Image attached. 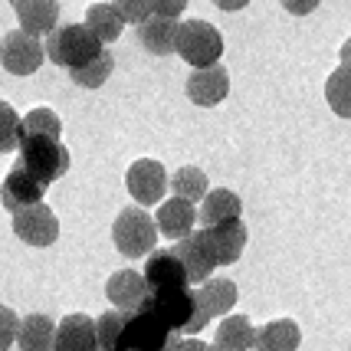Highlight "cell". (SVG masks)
<instances>
[{
    "instance_id": "38",
    "label": "cell",
    "mask_w": 351,
    "mask_h": 351,
    "mask_svg": "<svg viewBox=\"0 0 351 351\" xmlns=\"http://www.w3.org/2000/svg\"><path fill=\"white\" fill-rule=\"evenodd\" d=\"M165 351H178V345H174V338L168 341V348H165Z\"/></svg>"
},
{
    "instance_id": "2",
    "label": "cell",
    "mask_w": 351,
    "mask_h": 351,
    "mask_svg": "<svg viewBox=\"0 0 351 351\" xmlns=\"http://www.w3.org/2000/svg\"><path fill=\"white\" fill-rule=\"evenodd\" d=\"M43 53L49 56V62H56L62 69H76L95 60L102 53V43L86 30V23H62L46 33Z\"/></svg>"
},
{
    "instance_id": "18",
    "label": "cell",
    "mask_w": 351,
    "mask_h": 351,
    "mask_svg": "<svg viewBox=\"0 0 351 351\" xmlns=\"http://www.w3.org/2000/svg\"><path fill=\"white\" fill-rule=\"evenodd\" d=\"M178 16H145L141 23H138V40H141V46L148 49V53H154V56H168V53H174V40H178Z\"/></svg>"
},
{
    "instance_id": "36",
    "label": "cell",
    "mask_w": 351,
    "mask_h": 351,
    "mask_svg": "<svg viewBox=\"0 0 351 351\" xmlns=\"http://www.w3.org/2000/svg\"><path fill=\"white\" fill-rule=\"evenodd\" d=\"M214 3L220 7V10H243L250 0H214Z\"/></svg>"
},
{
    "instance_id": "26",
    "label": "cell",
    "mask_w": 351,
    "mask_h": 351,
    "mask_svg": "<svg viewBox=\"0 0 351 351\" xmlns=\"http://www.w3.org/2000/svg\"><path fill=\"white\" fill-rule=\"evenodd\" d=\"M325 99L338 119H351V66L338 62V69L325 82Z\"/></svg>"
},
{
    "instance_id": "25",
    "label": "cell",
    "mask_w": 351,
    "mask_h": 351,
    "mask_svg": "<svg viewBox=\"0 0 351 351\" xmlns=\"http://www.w3.org/2000/svg\"><path fill=\"white\" fill-rule=\"evenodd\" d=\"M253 338H256V328L250 325L246 315H227L220 322L214 335V348H223V351H250L253 348Z\"/></svg>"
},
{
    "instance_id": "27",
    "label": "cell",
    "mask_w": 351,
    "mask_h": 351,
    "mask_svg": "<svg viewBox=\"0 0 351 351\" xmlns=\"http://www.w3.org/2000/svg\"><path fill=\"white\" fill-rule=\"evenodd\" d=\"M112 69H115V60H112V53L102 46V53H99L95 60H89L86 66L69 69V79H73L76 86H82V89H102L106 79L112 76Z\"/></svg>"
},
{
    "instance_id": "16",
    "label": "cell",
    "mask_w": 351,
    "mask_h": 351,
    "mask_svg": "<svg viewBox=\"0 0 351 351\" xmlns=\"http://www.w3.org/2000/svg\"><path fill=\"white\" fill-rule=\"evenodd\" d=\"M106 295L119 312H135V308H141L145 295H148L145 276L135 273V269H119V273H112L106 282Z\"/></svg>"
},
{
    "instance_id": "20",
    "label": "cell",
    "mask_w": 351,
    "mask_h": 351,
    "mask_svg": "<svg viewBox=\"0 0 351 351\" xmlns=\"http://www.w3.org/2000/svg\"><path fill=\"white\" fill-rule=\"evenodd\" d=\"M20 30L30 36H46L53 27H60V3L56 0H27L16 7Z\"/></svg>"
},
{
    "instance_id": "5",
    "label": "cell",
    "mask_w": 351,
    "mask_h": 351,
    "mask_svg": "<svg viewBox=\"0 0 351 351\" xmlns=\"http://www.w3.org/2000/svg\"><path fill=\"white\" fill-rule=\"evenodd\" d=\"M112 240H115V250L128 256V260H141L154 250V240H158V227L148 210L141 207H125L122 214L115 217L112 223Z\"/></svg>"
},
{
    "instance_id": "34",
    "label": "cell",
    "mask_w": 351,
    "mask_h": 351,
    "mask_svg": "<svg viewBox=\"0 0 351 351\" xmlns=\"http://www.w3.org/2000/svg\"><path fill=\"white\" fill-rule=\"evenodd\" d=\"M148 3H152V14L158 16H181L191 0H148Z\"/></svg>"
},
{
    "instance_id": "3",
    "label": "cell",
    "mask_w": 351,
    "mask_h": 351,
    "mask_svg": "<svg viewBox=\"0 0 351 351\" xmlns=\"http://www.w3.org/2000/svg\"><path fill=\"white\" fill-rule=\"evenodd\" d=\"M16 152H20L16 165H23L46 187L53 181H60L62 174L69 171V152H66V145H62L60 138H46V135L20 138Z\"/></svg>"
},
{
    "instance_id": "21",
    "label": "cell",
    "mask_w": 351,
    "mask_h": 351,
    "mask_svg": "<svg viewBox=\"0 0 351 351\" xmlns=\"http://www.w3.org/2000/svg\"><path fill=\"white\" fill-rule=\"evenodd\" d=\"M302 341V328L292 319H276L269 325H263L256 338H253V348L256 351H299Z\"/></svg>"
},
{
    "instance_id": "11",
    "label": "cell",
    "mask_w": 351,
    "mask_h": 351,
    "mask_svg": "<svg viewBox=\"0 0 351 351\" xmlns=\"http://www.w3.org/2000/svg\"><path fill=\"white\" fill-rule=\"evenodd\" d=\"M43 194H46V184L36 181L23 165H14V168L7 171L3 184H0V204H3L10 214L23 210V207H30V204H40Z\"/></svg>"
},
{
    "instance_id": "12",
    "label": "cell",
    "mask_w": 351,
    "mask_h": 351,
    "mask_svg": "<svg viewBox=\"0 0 351 351\" xmlns=\"http://www.w3.org/2000/svg\"><path fill=\"white\" fill-rule=\"evenodd\" d=\"M230 92V73L214 62V66H204V69H194L191 79H187V99L194 102V106H220L223 99H227Z\"/></svg>"
},
{
    "instance_id": "7",
    "label": "cell",
    "mask_w": 351,
    "mask_h": 351,
    "mask_svg": "<svg viewBox=\"0 0 351 351\" xmlns=\"http://www.w3.org/2000/svg\"><path fill=\"white\" fill-rule=\"evenodd\" d=\"M46 53L40 36H30L23 30H10L0 40V66L14 76H33L43 66Z\"/></svg>"
},
{
    "instance_id": "17",
    "label": "cell",
    "mask_w": 351,
    "mask_h": 351,
    "mask_svg": "<svg viewBox=\"0 0 351 351\" xmlns=\"http://www.w3.org/2000/svg\"><path fill=\"white\" fill-rule=\"evenodd\" d=\"M197 223V207L191 204V200L184 197H171L165 200L161 207H158V214H154V227L161 237H171V240H181L187 237L191 230Z\"/></svg>"
},
{
    "instance_id": "15",
    "label": "cell",
    "mask_w": 351,
    "mask_h": 351,
    "mask_svg": "<svg viewBox=\"0 0 351 351\" xmlns=\"http://www.w3.org/2000/svg\"><path fill=\"white\" fill-rule=\"evenodd\" d=\"M53 351H99L95 341V319L89 315H66L56 325V338H53Z\"/></svg>"
},
{
    "instance_id": "6",
    "label": "cell",
    "mask_w": 351,
    "mask_h": 351,
    "mask_svg": "<svg viewBox=\"0 0 351 351\" xmlns=\"http://www.w3.org/2000/svg\"><path fill=\"white\" fill-rule=\"evenodd\" d=\"M168 341H171V328L145 306L125 315L119 351H165Z\"/></svg>"
},
{
    "instance_id": "9",
    "label": "cell",
    "mask_w": 351,
    "mask_h": 351,
    "mask_svg": "<svg viewBox=\"0 0 351 351\" xmlns=\"http://www.w3.org/2000/svg\"><path fill=\"white\" fill-rule=\"evenodd\" d=\"M125 187L141 207H154L168 191V171H165L161 161L138 158L135 165L128 168V174H125Z\"/></svg>"
},
{
    "instance_id": "24",
    "label": "cell",
    "mask_w": 351,
    "mask_h": 351,
    "mask_svg": "<svg viewBox=\"0 0 351 351\" xmlns=\"http://www.w3.org/2000/svg\"><path fill=\"white\" fill-rule=\"evenodd\" d=\"M86 30L106 46V43H112V40H119V36H122L125 20H122V14H119L112 3H92L89 10H86Z\"/></svg>"
},
{
    "instance_id": "32",
    "label": "cell",
    "mask_w": 351,
    "mask_h": 351,
    "mask_svg": "<svg viewBox=\"0 0 351 351\" xmlns=\"http://www.w3.org/2000/svg\"><path fill=\"white\" fill-rule=\"evenodd\" d=\"M16 328H20V315H16L10 306H0V351L14 348Z\"/></svg>"
},
{
    "instance_id": "30",
    "label": "cell",
    "mask_w": 351,
    "mask_h": 351,
    "mask_svg": "<svg viewBox=\"0 0 351 351\" xmlns=\"http://www.w3.org/2000/svg\"><path fill=\"white\" fill-rule=\"evenodd\" d=\"M125 315L128 312H102L95 319V341H99V351H119V338H122V328H125Z\"/></svg>"
},
{
    "instance_id": "10",
    "label": "cell",
    "mask_w": 351,
    "mask_h": 351,
    "mask_svg": "<svg viewBox=\"0 0 351 351\" xmlns=\"http://www.w3.org/2000/svg\"><path fill=\"white\" fill-rule=\"evenodd\" d=\"M178 260H181L184 273H187V282H204V279H210V273L217 269V260H214V250H210V243H207V233L200 230V233H187V237H181L178 243H174V250H171Z\"/></svg>"
},
{
    "instance_id": "35",
    "label": "cell",
    "mask_w": 351,
    "mask_h": 351,
    "mask_svg": "<svg viewBox=\"0 0 351 351\" xmlns=\"http://www.w3.org/2000/svg\"><path fill=\"white\" fill-rule=\"evenodd\" d=\"M279 3H282L292 16H308L312 10H319L322 0H279Z\"/></svg>"
},
{
    "instance_id": "13",
    "label": "cell",
    "mask_w": 351,
    "mask_h": 351,
    "mask_svg": "<svg viewBox=\"0 0 351 351\" xmlns=\"http://www.w3.org/2000/svg\"><path fill=\"white\" fill-rule=\"evenodd\" d=\"M145 286L148 292H165V289H184L191 286L187 282V273H184L181 260L171 253V250H152L148 253V263H145Z\"/></svg>"
},
{
    "instance_id": "31",
    "label": "cell",
    "mask_w": 351,
    "mask_h": 351,
    "mask_svg": "<svg viewBox=\"0 0 351 351\" xmlns=\"http://www.w3.org/2000/svg\"><path fill=\"white\" fill-rule=\"evenodd\" d=\"M16 145H20V115L10 102L0 99V154L16 152Z\"/></svg>"
},
{
    "instance_id": "29",
    "label": "cell",
    "mask_w": 351,
    "mask_h": 351,
    "mask_svg": "<svg viewBox=\"0 0 351 351\" xmlns=\"http://www.w3.org/2000/svg\"><path fill=\"white\" fill-rule=\"evenodd\" d=\"M33 135H46V138H60L62 135V122L56 112L49 108H33L20 119V138H33Z\"/></svg>"
},
{
    "instance_id": "40",
    "label": "cell",
    "mask_w": 351,
    "mask_h": 351,
    "mask_svg": "<svg viewBox=\"0 0 351 351\" xmlns=\"http://www.w3.org/2000/svg\"><path fill=\"white\" fill-rule=\"evenodd\" d=\"M204 351H223V348H204Z\"/></svg>"
},
{
    "instance_id": "14",
    "label": "cell",
    "mask_w": 351,
    "mask_h": 351,
    "mask_svg": "<svg viewBox=\"0 0 351 351\" xmlns=\"http://www.w3.org/2000/svg\"><path fill=\"white\" fill-rule=\"evenodd\" d=\"M204 233H207V243L214 250L217 266H230V263H237L243 256L250 230H246V223L240 217L227 220V223H217V227H204Z\"/></svg>"
},
{
    "instance_id": "28",
    "label": "cell",
    "mask_w": 351,
    "mask_h": 351,
    "mask_svg": "<svg viewBox=\"0 0 351 351\" xmlns=\"http://www.w3.org/2000/svg\"><path fill=\"white\" fill-rule=\"evenodd\" d=\"M168 187H174V197H184L191 200V204H197L204 194H207V174L194 165H187V168H178L174 171V178L168 181Z\"/></svg>"
},
{
    "instance_id": "8",
    "label": "cell",
    "mask_w": 351,
    "mask_h": 351,
    "mask_svg": "<svg viewBox=\"0 0 351 351\" xmlns=\"http://www.w3.org/2000/svg\"><path fill=\"white\" fill-rule=\"evenodd\" d=\"M14 233L27 246H53L60 240V220L40 200V204H30L14 214Z\"/></svg>"
},
{
    "instance_id": "4",
    "label": "cell",
    "mask_w": 351,
    "mask_h": 351,
    "mask_svg": "<svg viewBox=\"0 0 351 351\" xmlns=\"http://www.w3.org/2000/svg\"><path fill=\"white\" fill-rule=\"evenodd\" d=\"M174 53H181V60L194 69L214 66L223 56V36L217 27L207 20H187L178 27V40H174Z\"/></svg>"
},
{
    "instance_id": "37",
    "label": "cell",
    "mask_w": 351,
    "mask_h": 351,
    "mask_svg": "<svg viewBox=\"0 0 351 351\" xmlns=\"http://www.w3.org/2000/svg\"><path fill=\"white\" fill-rule=\"evenodd\" d=\"M341 66H351V36L341 43Z\"/></svg>"
},
{
    "instance_id": "22",
    "label": "cell",
    "mask_w": 351,
    "mask_h": 351,
    "mask_svg": "<svg viewBox=\"0 0 351 351\" xmlns=\"http://www.w3.org/2000/svg\"><path fill=\"white\" fill-rule=\"evenodd\" d=\"M53 338H56V322L49 315L33 312L27 319H20V328H16L20 351H53Z\"/></svg>"
},
{
    "instance_id": "19",
    "label": "cell",
    "mask_w": 351,
    "mask_h": 351,
    "mask_svg": "<svg viewBox=\"0 0 351 351\" xmlns=\"http://www.w3.org/2000/svg\"><path fill=\"white\" fill-rule=\"evenodd\" d=\"M243 210V200L240 194H233L227 187H214L200 197V210H197V220L204 227H217V223H227V220H237Z\"/></svg>"
},
{
    "instance_id": "23",
    "label": "cell",
    "mask_w": 351,
    "mask_h": 351,
    "mask_svg": "<svg viewBox=\"0 0 351 351\" xmlns=\"http://www.w3.org/2000/svg\"><path fill=\"white\" fill-rule=\"evenodd\" d=\"M194 295H197V302L204 306V312L214 319V315H227L230 308L237 306V299H240V292H237V286L230 282V279H204L197 289H194Z\"/></svg>"
},
{
    "instance_id": "33",
    "label": "cell",
    "mask_w": 351,
    "mask_h": 351,
    "mask_svg": "<svg viewBox=\"0 0 351 351\" xmlns=\"http://www.w3.org/2000/svg\"><path fill=\"white\" fill-rule=\"evenodd\" d=\"M112 7L122 14L125 23H141L145 16H152V3L148 0H112Z\"/></svg>"
},
{
    "instance_id": "39",
    "label": "cell",
    "mask_w": 351,
    "mask_h": 351,
    "mask_svg": "<svg viewBox=\"0 0 351 351\" xmlns=\"http://www.w3.org/2000/svg\"><path fill=\"white\" fill-rule=\"evenodd\" d=\"M10 3H14V7H20V3H27V0H10Z\"/></svg>"
},
{
    "instance_id": "1",
    "label": "cell",
    "mask_w": 351,
    "mask_h": 351,
    "mask_svg": "<svg viewBox=\"0 0 351 351\" xmlns=\"http://www.w3.org/2000/svg\"><path fill=\"white\" fill-rule=\"evenodd\" d=\"M141 306L165 322L171 328V335H174V332H178V335H197L200 328L207 325V319H210V315L204 312V306L197 302L194 289H187V286H184V289L148 292Z\"/></svg>"
}]
</instances>
